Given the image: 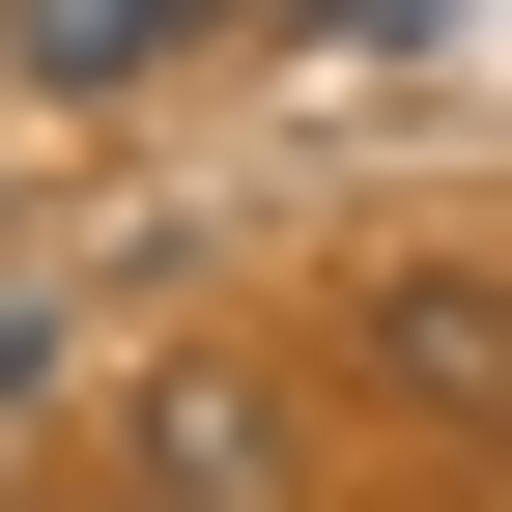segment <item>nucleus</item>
<instances>
[{
  "label": "nucleus",
  "mask_w": 512,
  "mask_h": 512,
  "mask_svg": "<svg viewBox=\"0 0 512 512\" xmlns=\"http://www.w3.org/2000/svg\"><path fill=\"white\" fill-rule=\"evenodd\" d=\"M143 512H313V399H285L256 342L143 370Z\"/></svg>",
  "instance_id": "obj_1"
},
{
  "label": "nucleus",
  "mask_w": 512,
  "mask_h": 512,
  "mask_svg": "<svg viewBox=\"0 0 512 512\" xmlns=\"http://www.w3.org/2000/svg\"><path fill=\"white\" fill-rule=\"evenodd\" d=\"M342 370L399 427H512V285H484V256H399V285L342 313Z\"/></svg>",
  "instance_id": "obj_2"
},
{
  "label": "nucleus",
  "mask_w": 512,
  "mask_h": 512,
  "mask_svg": "<svg viewBox=\"0 0 512 512\" xmlns=\"http://www.w3.org/2000/svg\"><path fill=\"white\" fill-rule=\"evenodd\" d=\"M200 29H228V0H29L0 57H29V86H143V57H200Z\"/></svg>",
  "instance_id": "obj_3"
}]
</instances>
